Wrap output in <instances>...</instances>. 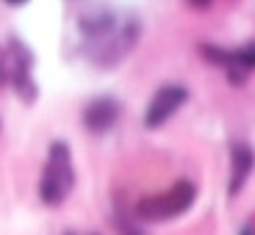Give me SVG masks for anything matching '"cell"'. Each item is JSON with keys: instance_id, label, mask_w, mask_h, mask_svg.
I'll return each instance as SVG.
<instances>
[{"instance_id": "1", "label": "cell", "mask_w": 255, "mask_h": 235, "mask_svg": "<svg viewBox=\"0 0 255 235\" xmlns=\"http://www.w3.org/2000/svg\"><path fill=\"white\" fill-rule=\"evenodd\" d=\"M72 185H75L72 150L67 141L56 139V141H50L45 169H42V177H39V197H42L45 205L56 208V205H61L64 199L70 197Z\"/></svg>"}, {"instance_id": "2", "label": "cell", "mask_w": 255, "mask_h": 235, "mask_svg": "<svg viewBox=\"0 0 255 235\" xmlns=\"http://www.w3.org/2000/svg\"><path fill=\"white\" fill-rule=\"evenodd\" d=\"M194 199H197V185L189 183V180H178L166 191L141 197L139 205H136V216L141 222H169V219L183 216L194 205Z\"/></svg>"}, {"instance_id": "3", "label": "cell", "mask_w": 255, "mask_h": 235, "mask_svg": "<svg viewBox=\"0 0 255 235\" xmlns=\"http://www.w3.org/2000/svg\"><path fill=\"white\" fill-rule=\"evenodd\" d=\"M0 70L6 72L14 94L25 102V105H31L36 100L39 89H36V80L31 75L33 72V53L22 45V39H8V50L0 53Z\"/></svg>"}, {"instance_id": "4", "label": "cell", "mask_w": 255, "mask_h": 235, "mask_svg": "<svg viewBox=\"0 0 255 235\" xmlns=\"http://www.w3.org/2000/svg\"><path fill=\"white\" fill-rule=\"evenodd\" d=\"M189 97L191 94L183 83H164V86H158L155 94L150 97V102H147L144 125L150 127V130H158L161 125H166V122L189 102Z\"/></svg>"}, {"instance_id": "5", "label": "cell", "mask_w": 255, "mask_h": 235, "mask_svg": "<svg viewBox=\"0 0 255 235\" xmlns=\"http://www.w3.org/2000/svg\"><path fill=\"white\" fill-rule=\"evenodd\" d=\"M122 114V105L117 97H95L92 102H86V108H83V125L89 133H109L111 127L117 125Z\"/></svg>"}, {"instance_id": "6", "label": "cell", "mask_w": 255, "mask_h": 235, "mask_svg": "<svg viewBox=\"0 0 255 235\" xmlns=\"http://www.w3.org/2000/svg\"><path fill=\"white\" fill-rule=\"evenodd\" d=\"M255 169V153L253 147L244 141H233L230 144V177H228V197H239L244 188V183L250 180Z\"/></svg>"}, {"instance_id": "7", "label": "cell", "mask_w": 255, "mask_h": 235, "mask_svg": "<svg viewBox=\"0 0 255 235\" xmlns=\"http://www.w3.org/2000/svg\"><path fill=\"white\" fill-rule=\"evenodd\" d=\"M200 56H203L208 64H214V67H222V70H228L230 64H233V50L219 47V45H211V42H203V45H200Z\"/></svg>"}, {"instance_id": "8", "label": "cell", "mask_w": 255, "mask_h": 235, "mask_svg": "<svg viewBox=\"0 0 255 235\" xmlns=\"http://www.w3.org/2000/svg\"><path fill=\"white\" fill-rule=\"evenodd\" d=\"M233 64L242 67V70H247V72H253L255 70V42H247L244 47L233 50ZM233 64H230V67H233Z\"/></svg>"}, {"instance_id": "9", "label": "cell", "mask_w": 255, "mask_h": 235, "mask_svg": "<svg viewBox=\"0 0 255 235\" xmlns=\"http://www.w3.org/2000/svg\"><path fill=\"white\" fill-rule=\"evenodd\" d=\"M239 235H255V216L247 219V222L242 224V230H239Z\"/></svg>"}, {"instance_id": "10", "label": "cell", "mask_w": 255, "mask_h": 235, "mask_svg": "<svg viewBox=\"0 0 255 235\" xmlns=\"http://www.w3.org/2000/svg\"><path fill=\"white\" fill-rule=\"evenodd\" d=\"M186 3H189L191 8H208L214 0H186Z\"/></svg>"}, {"instance_id": "11", "label": "cell", "mask_w": 255, "mask_h": 235, "mask_svg": "<svg viewBox=\"0 0 255 235\" xmlns=\"http://www.w3.org/2000/svg\"><path fill=\"white\" fill-rule=\"evenodd\" d=\"M6 3H8V6H25L28 0H6Z\"/></svg>"}, {"instance_id": "12", "label": "cell", "mask_w": 255, "mask_h": 235, "mask_svg": "<svg viewBox=\"0 0 255 235\" xmlns=\"http://www.w3.org/2000/svg\"><path fill=\"white\" fill-rule=\"evenodd\" d=\"M67 235H72V233H67Z\"/></svg>"}]
</instances>
